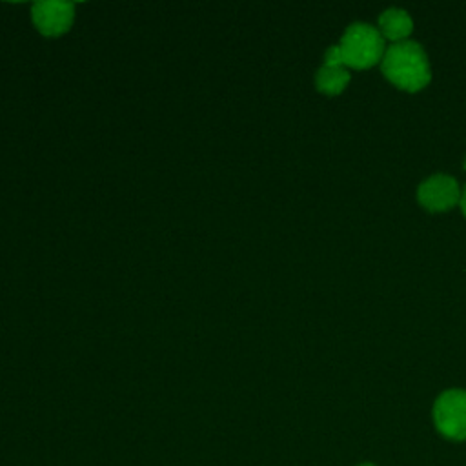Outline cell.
<instances>
[{
    "instance_id": "obj_7",
    "label": "cell",
    "mask_w": 466,
    "mask_h": 466,
    "mask_svg": "<svg viewBox=\"0 0 466 466\" xmlns=\"http://www.w3.org/2000/svg\"><path fill=\"white\" fill-rule=\"evenodd\" d=\"M350 82V73L344 67H326L322 66L315 75L317 89L326 95H339Z\"/></svg>"
},
{
    "instance_id": "obj_9",
    "label": "cell",
    "mask_w": 466,
    "mask_h": 466,
    "mask_svg": "<svg viewBox=\"0 0 466 466\" xmlns=\"http://www.w3.org/2000/svg\"><path fill=\"white\" fill-rule=\"evenodd\" d=\"M459 204H461V209H462V213L466 215V186H464V189L461 191V198H459Z\"/></svg>"
},
{
    "instance_id": "obj_8",
    "label": "cell",
    "mask_w": 466,
    "mask_h": 466,
    "mask_svg": "<svg viewBox=\"0 0 466 466\" xmlns=\"http://www.w3.org/2000/svg\"><path fill=\"white\" fill-rule=\"evenodd\" d=\"M324 66L326 67H344V60H342V53L339 46H329L326 55H324Z\"/></svg>"
},
{
    "instance_id": "obj_10",
    "label": "cell",
    "mask_w": 466,
    "mask_h": 466,
    "mask_svg": "<svg viewBox=\"0 0 466 466\" xmlns=\"http://www.w3.org/2000/svg\"><path fill=\"white\" fill-rule=\"evenodd\" d=\"M359 466H375V464H371V462H362V464H359Z\"/></svg>"
},
{
    "instance_id": "obj_2",
    "label": "cell",
    "mask_w": 466,
    "mask_h": 466,
    "mask_svg": "<svg viewBox=\"0 0 466 466\" xmlns=\"http://www.w3.org/2000/svg\"><path fill=\"white\" fill-rule=\"evenodd\" d=\"M340 53L344 66L364 69L377 64L384 55V38L379 29L370 24L355 22L346 27L340 38Z\"/></svg>"
},
{
    "instance_id": "obj_6",
    "label": "cell",
    "mask_w": 466,
    "mask_h": 466,
    "mask_svg": "<svg viewBox=\"0 0 466 466\" xmlns=\"http://www.w3.org/2000/svg\"><path fill=\"white\" fill-rule=\"evenodd\" d=\"M379 31L382 36L393 40V42H402L413 29V20L411 16L399 7H390L380 13L379 16Z\"/></svg>"
},
{
    "instance_id": "obj_1",
    "label": "cell",
    "mask_w": 466,
    "mask_h": 466,
    "mask_svg": "<svg viewBox=\"0 0 466 466\" xmlns=\"http://www.w3.org/2000/svg\"><path fill=\"white\" fill-rule=\"evenodd\" d=\"M380 69L390 82L406 91H419L431 78L428 56L415 40L393 42L382 55Z\"/></svg>"
},
{
    "instance_id": "obj_3",
    "label": "cell",
    "mask_w": 466,
    "mask_h": 466,
    "mask_svg": "<svg viewBox=\"0 0 466 466\" xmlns=\"http://www.w3.org/2000/svg\"><path fill=\"white\" fill-rule=\"evenodd\" d=\"M433 424L450 441H466V390H446L433 404Z\"/></svg>"
},
{
    "instance_id": "obj_5",
    "label": "cell",
    "mask_w": 466,
    "mask_h": 466,
    "mask_svg": "<svg viewBox=\"0 0 466 466\" xmlns=\"http://www.w3.org/2000/svg\"><path fill=\"white\" fill-rule=\"evenodd\" d=\"M71 7L64 4H40L35 9V22L42 33L56 35L69 25Z\"/></svg>"
},
{
    "instance_id": "obj_11",
    "label": "cell",
    "mask_w": 466,
    "mask_h": 466,
    "mask_svg": "<svg viewBox=\"0 0 466 466\" xmlns=\"http://www.w3.org/2000/svg\"><path fill=\"white\" fill-rule=\"evenodd\" d=\"M464 169H466V158H464Z\"/></svg>"
},
{
    "instance_id": "obj_4",
    "label": "cell",
    "mask_w": 466,
    "mask_h": 466,
    "mask_svg": "<svg viewBox=\"0 0 466 466\" xmlns=\"http://www.w3.org/2000/svg\"><path fill=\"white\" fill-rule=\"evenodd\" d=\"M417 198L428 211H446L459 202L461 189L457 180L450 175L435 173L419 186Z\"/></svg>"
}]
</instances>
